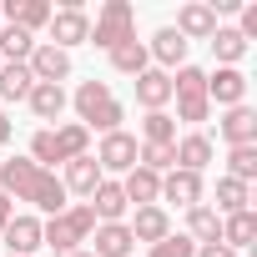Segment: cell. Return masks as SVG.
Masks as SVG:
<instances>
[{
	"label": "cell",
	"mask_w": 257,
	"mask_h": 257,
	"mask_svg": "<svg viewBox=\"0 0 257 257\" xmlns=\"http://www.w3.org/2000/svg\"><path fill=\"white\" fill-rule=\"evenodd\" d=\"M137 167H147V172H157V177H162V172H177V142H172V147H147V142H142V147H137Z\"/></svg>",
	"instance_id": "33"
},
{
	"label": "cell",
	"mask_w": 257,
	"mask_h": 257,
	"mask_svg": "<svg viewBox=\"0 0 257 257\" xmlns=\"http://www.w3.org/2000/svg\"><path fill=\"white\" fill-rule=\"evenodd\" d=\"M162 202H177V207H197L202 202V177L197 172H167L162 177Z\"/></svg>",
	"instance_id": "19"
},
{
	"label": "cell",
	"mask_w": 257,
	"mask_h": 257,
	"mask_svg": "<svg viewBox=\"0 0 257 257\" xmlns=\"http://www.w3.org/2000/svg\"><path fill=\"white\" fill-rule=\"evenodd\" d=\"M86 207L96 212V222H121V217H126V192H121V182H116V177H101V187L91 192Z\"/></svg>",
	"instance_id": "17"
},
{
	"label": "cell",
	"mask_w": 257,
	"mask_h": 257,
	"mask_svg": "<svg viewBox=\"0 0 257 257\" xmlns=\"http://www.w3.org/2000/svg\"><path fill=\"white\" fill-rule=\"evenodd\" d=\"M121 192H126V207H162V177L147 172V167H132L121 177Z\"/></svg>",
	"instance_id": "13"
},
{
	"label": "cell",
	"mask_w": 257,
	"mask_h": 257,
	"mask_svg": "<svg viewBox=\"0 0 257 257\" xmlns=\"http://www.w3.org/2000/svg\"><path fill=\"white\" fill-rule=\"evenodd\" d=\"M31 86H36V76H31L26 61H6V66H0V96H6V101H26Z\"/></svg>",
	"instance_id": "28"
},
{
	"label": "cell",
	"mask_w": 257,
	"mask_h": 257,
	"mask_svg": "<svg viewBox=\"0 0 257 257\" xmlns=\"http://www.w3.org/2000/svg\"><path fill=\"white\" fill-rule=\"evenodd\" d=\"M0 192H6L11 202H31L36 212L46 217H61L66 212V187L56 172L36 167L31 157H11V162H0Z\"/></svg>",
	"instance_id": "1"
},
{
	"label": "cell",
	"mask_w": 257,
	"mask_h": 257,
	"mask_svg": "<svg viewBox=\"0 0 257 257\" xmlns=\"http://www.w3.org/2000/svg\"><path fill=\"white\" fill-rule=\"evenodd\" d=\"M247 202H252V192L242 187V182H232V177H222L217 182V217H232V212H247Z\"/></svg>",
	"instance_id": "31"
},
{
	"label": "cell",
	"mask_w": 257,
	"mask_h": 257,
	"mask_svg": "<svg viewBox=\"0 0 257 257\" xmlns=\"http://www.w3.org/2000/svg\"><path fill=\"white\" fill-rule=\"evenodd\" d=\"M222 142L227 147H257V111L252 106H232L227 116H222Z\"/></svg>",
	"instance_id": "16"
},
{
	"label": "cell",
	"mask_w": 257,
	"mask_h": 257,
	"mask_svg": "<svg viewBox=\"0 0 257 257\" xmlns=\"http://www.w3.org/2000/svg\"><path fill=\"white\" fill-rule=\"evenodd\" d=\"M172 101H177V116H172V121L202 126V121L212 116V101H207V71L177 66V76H172Z\"/></svg>",
	"instance_id": "5"
},
{
	"label": "cell",
	"mask_w": 257,
	"mask_h": 257,
	"mask_svg": "<svg viewBox=\"0 0 257 257\" xmlns=\"http://www.w3.org/2000/svg\"><path fill=\"white\" fill-rule=\"evenodd\" d=\"M137 101H142L147 111H162V106L172 101V76L157 71V66H147V71L137 76Z\"/></svg>",
	"instance_id": "21"
},
{
	"label": "cell",
	"mask_w": 257,
	"mask_h": 257,
	"mask_svg": "<svg viewBox=\"0 0 257 257\" xmlns=\"http://www.w3.org/2000/svg\"><path fill=\"white\" fill-rule=\"evenodd\" d=\"M11 132H16V126H11V116H6V111H0V147H6V142H11Z\"/></svg>",
	"instance_id": "37"
},
{
	"label": "cell",
	"mask_w": 257,
	"mask_h": 257,
	"mask_svg": "<svg viewBox=\"0 0 257 257\" xmlns=\"http://www.w3.org/2000/svg\"><path fill=\"white\" fill-rule=\"evenodd\" d=\"M132 36H137V11H132V0H106V6L96 11V21H91V41H86V46L116 51L121 41H132Z\"/></svg>",
	"instance_id": "6"
},
{
	"label": "cell",
	"mask_w": 257,
	"mask_h": 257,
	"mask_svg": "<svg viewBox=\"0 0 257 257\" xmlns=\"http://www.w3.org/2000/svg\"><path fill=\"white\" fill-rule=\"evenodd\" d=\"M6 222H11V197L0 192V232H6Z\"/></svg>",
	"instance_id": "38"
},
{
	"label": "cell",
	"mask_w": 257,
	"mask_h": 257,
	"mask_svg": "<svg viewBox=\"0 0 257 257\" xmlns=\"http://www.w3.org/2000/svg\"><path fill=\"white\" fill-rule=\"evenodd\" d=\"M147 56L157 61V71H167V66H182V61H187V41H182L172 26H162V31L147 41Z\"/></svg>",
	"instance_id": "20"
},
{
	"label": "cell",
	"mask_w": 257,
	"mask_h": 257,
	"mask_svg": "<svg viewBox=\"0 0 257 257\" xmlns=\"http://www.w3.org/2000/svg\"><path fill=\"white\" fill-rule=\"evenodd\" d=\"M26 101H31L36 121H61V111H66V101H71V96H66V86H46V81H36Z\"/></svg>",
	"instance_id": "23"
},
{
	"label": "cell",
	"mask_w": 257,
	"mask_h": 257,
	"mask_svg": "<svg viewBox=\"0 0 257 257\" xmlns=\"http://www.w3.org/2000/svg\"><path fill=\"white\" fill-rule=\"evenodd\" d=\"M207 162H212V137H202V132H187V137L177 142V167L202 177V167H207Z\"/></svg>",
	"instance_id": "25"
},
{
	"label": "cell",
	"mask_w": 257,
	"mask_h": 257,
	"mask_svg": "<svg viewBox=\"0 0 257 257\" xmlns=\"http://www.w3.org/2000/svg\"><path fill=\"white\" fill-rule=\"evenodd\" d=\"M91 232H96V212L81 202V207H66L61 217L41 222V247L71 257V252H81V242H91Z\"/></svg>",
	"instance_id": "4"
},
{
	"label": "cell",
	"mask_w": 257,
	"mask_h": 257,
	"mask_svg": "<svg viewBox=\"0 0 257 257\" xmlns=\"http://www.w3.org/2000/svg\"><path fill=\"white\" fill-rule=\"evenodd\" d=\"M126 232H132V242H147V247H157L162 237H172V217H167L162 207H137V217L126 222Z\"/></svg>",
	"instance_id": "15"
},
{
	"label": "cell",
	"mask_w": 257,
	"mask_h": 257,
	"mask_svg": "<svg viewBox=\"0 0 257 257\" xmlns=\"http://www.w3.org/2000/svg\"><path fill=\"white\" fill-rule=\"evenodd\" d=\"M187 237H192L197 247H207V242H222V217H217L207 202L187 207Z\"/></svg>",
	"instance_id": "24"
},
{
	"label": "cell",
	"mask_w": 257,
	"mask_h": 257,
	"mask_svg": "<svg viewBox=\"0 0 257 257\" xmlns=\"http://www.w3.org/2000/svg\"><path fill=\"white\" fill-rule=\"evenodd\" d=\"M51 0H6L0 6V26H21V31H41V26H51Z\"/></svg>",
	"instance_id": "12"
},
{
	"label": "cell",
	"mask_w": 257,
	"mask_h": 257,
	"mask_svg": "<svg viewBox=\"0 0 257 257\" xmlns=\"http://www.w3.org/2000/svg\"><path fill=\"white\" fill-rule=\"evenodd\" d=\"M0 66H6V61H0Z\"/></svg>",
	"instance_id": "40"
},
{
	"label": "cell",
	"mask_w": 257,
	"mask_h": 257,
	"mask_svg": "<svg viewBox=\"0 0 257 257\" xmlns=\"http://www.w3.org/2000/svg\"><path fill=\"white\" fill-rule=\"evenodd\" d=\"M227 177L247 187V182L257 177V147H232V152H227Z\"/></svg>",
	"instance_id": "34"
},
{
	"label": "cell",
	"mask_w": 257,
	"mask_h": 257,
	"mask_svg": "<svg viewBox=\"0 0 257 257\" xmlns=\"http://www.w3.org/2000/svg\"><path fill=\"white\" fill-rule=\"evenodd\" d=\"M212 56H217V66H237L247 56V41L237 36V26H217L212 31Z\"/></svg>",
	"instance_id": "29"
},
{
	"label": "cell",
	"mask_w": 257,
	"mask_h": 257,
	"mask_svg": "<svg viewBox=\"0 0 257 257\" xmlns=\"http://www.w3.org/2000/svg\"><path fill=\"white\" fill-rule=\"evenodd\" d=\"M46 31H51V46L71 56V46H86L91 41V16L81 6H61V11H51V26Z\"/></svg>",
	"instance_id": "7"
},
{
	"label": "cell",
	"mask_w": 257,
	"mask_h": 257,
	"mask_svg": "<svg viewBox=\"0 0 257 257\" xmlns=\"http://www.w3.org/2000/svg\"><path fill=\"white\" fill-rule=\"evenodd\" d=\"M142 142H147V147H172V142H177V121H172L167 111H147V121H142Z\"/></svg>",
	"instance_id": "32"
},
{
	"label": "cell",
	"mask_w": 257,
	"mask_h": 257,
	"mask_svg": "<svg viewBox=\"0 0 257 257\" xmlns=\"http://www.w3.org/2000/svg\"><path fill=\"white\" fill-rule=\"evenodd\" d=\"M31 76L36 81H46V86H61V81H71V56L66 51H56L51 41H36V51H31Z\"/></svg>",
	"instance_id": "11"
},
{
	"label": "cell",
	"mask_w": 257,
	"mask_h": 257,
	"mask_svg": "<svg viewBox=\"0 0 257 257\" xmlns=\"http://www.w3.org/2000/svg\"><path fill=\"white\" fill-rule=\"evenodd\" d=\"M207 101L212 106H247V76L237 71V66H217L212 76H207Z\"/></svg>",
	"instance_id": "9"
},
{
	"label": "cell",
	"mask_w": 257,
	"mask_h": 257,
	"mask_svg": "<svg viewBox=\"0 0 257 257\" xmlns=\"http://www.w3.org/2000/svg\"><path fill=\"white\" fill-rule=\"evenodd\" d=\"M106 56H111V66H116L121 76H132V81H137V76L152 66V56H147V41H137V36H132V41H121V46H116V51H106Z\"/></svg>",
	"instance_id": "27"
},
{
	"label": "cell",
	"mask_w": 257,
	"mask_h": 257,
	"mask_svg": "<svg viewBox=\"0 0 257 257\" xmlns=\"http://www.w3.org/2000/svg\"><path fill=\"white\" fill-rule=\"evenodd\" d=\"M71 106H76V121L86 126V132H121V121H126V106L111 96V86L106 81H81L76 86V96H71Z\"/></svg>",
	"instance_id": "3"
},
{
	"label": "cell",
	"mask_w": 257,
	"mask_h": 257,
	"mask_svg": "<svg viewBox=\"0 0 257 257\" xmlns=\"http://www.w3.org/2000/svg\"><path fill=\"white\" fill-rule=\"evenodd\" d=\"M192 252H197V242H192L187 232H172V237H162L147 257H192Z\"/></svg>",
	"instance_id": "35"
},
{
	"label": "cell",
	"mask_w": 257,
	"mask_h": 257,
	"mask_svg": "<svg viewBox=\"0 0 257 257\" xmlns=\"http://www.w3.org/2000/svg\"><path fill=\"white\" fill-rule=\"evenodd\" d=\"M66 197L76 192V197H91L96 187H101V167H96V157L86 152V157H76V162H66Z\"/></svg>",
	"instance_id": "22"
},
{
	"label": "cell",
	"mask_w": 257,
	"mask_h": 257,
	"mask_svg": "<svg viewBox=\"0 0 257 257\" xmlns=\"http://www.w3.org/2000/svg\"><path fill=\"white\" fill-rule=\"evenodd\" d=\"M222 242H227L232 252L252 247V242H257V212L247 207V212H232V217H222Z\"/></svg>",
	"instance_id": "26"
},
{
	"label": "cell",
	"mask_w": 257,
	"mask_h": 257,
	"mask_svg": "<svg viewBox=\"0 0 257 257\" xmlns=\"http://www.w3.org/2000/svg\"><path fill=\"white\" fill-rule=\"evenodd\" d=\"M192 257H237V252H232L227 242H207V247H197Z\"/></svg>",
	"instance_id": "36"
},
{
	"label": "cell",
	"mask_w": 257,
	"mask_h": 257,
	"mask_svg": "<svg viewBox=\"0 0 257 257\" xmlns=\"http://www.w3.org/2000/svg\"><path fill=\"white\" fill-rule=\"evenodd\" d=\"M36 51V36L21 31V26H0V61H31Z\"/></svg>",
	"instance_id": "30"
},
{
	"label": "cell",
	"mask_w": 257,
	"mask_h": 257,
	"mask_svg": "<svg viewBox=\"0 0 257 257\" xmlns=\"http://www.w3.org/2000/svg\"><path fill=\"white\" fill-rule=\"evenodd\" d=\"M96 167H101V177H106V172H111V177H116V172L126 177V172L137 167V137H132V132H106L101 147H96Z\"/></svg>",
	"instance_id": "8"
},
{
	"label": "cell",
	"mask_w": 257,
	"mask_h": 257,
	"mask_svg": "<svg viewBox=\"0 0 257 257\" xmlns=\"http://www.w3.org/2000/svg\"><path fill=\"white\" fill-rule=\"evenodd\" d=\"M132 232H126V222H96L91 232V257H132Z\"/></svg>",
	"instance_id": "14"
},
{
	"label": "cell",
	"mask_w": 257,
	"mask_h": 257,
	"mask_svg": "<svg viewBox=\"0 0 257 257\" xmlns=\"http://www.w3.org/2000/svg\"><path fill=\"white\" fill-rule=\"evenodd\" d=\"M0 237H6L11 257H31V252L41 247V217H11Z\"/></svg>",
	"instance_id": "18"
},
{
	"label": "cell",
	"mask_w": 257,
	"mask_h": 257,
	"mask_svg": "<svg viewBox=\"0 0 257 257\" xmlns=\"http://www.w3.org/2000/svg\"><path fill=\"white\" fill-rule=\"evenodd\" d=\"M86 147H91V132L81 121H66V126H41V132L31 137V162L36 167H66V162H76V157H86Z\"/></svg>",
	"instance_id": "2"
},
{
	"label": "cell",
	"mask_w": 257,
	"mask_h": 257,
	"mask_svg": "<svg viewBox=\"0 0 257 257\" xmlns=\"http://www.w3.org/2000/svg\"><path fill=\"white\" fill-rule=\"evenodd\" d=\"M71 257H91V252H71Z\"/></svg>",
	"instance_id": "39"
},
{
	"label": "cell",
	"mask_w": 257,
	"mask_h": 257,
	"mask_svg": "<svg viewBox=\"0 0 257 257\" xmlns=\"http://www.w3.org/2000/svg\"><path fill=\"white\" fill-rule=\"evenodd\" d=\"M187 46L192 41H212V31H217V11L207 6V0H187V6L177 11V26H172Z\"/></svg>",
	"instance_id": "10"
}]
</instances>
